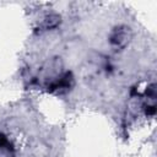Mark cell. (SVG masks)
I'll return each instance as SVG.
<instances>
[{
	"mask_svg": "<svg viewBox=\"0 0 157 157\" xmlns=\"http://www.w3.org/2000/svg\"><path fill=\"white\" fill-rule=\"evenodd\" d=\"M130 37H131V34H130L129 28H126V27H118V28H115L112 32V34L109 37V40H110V44L113 47H115V48H124L128 44Z\"/></svg>",
	"mask_w": 157,
	"mask_h": 157,
	"instance_id": "1",
	"label": "cell"
}]
</instances>
